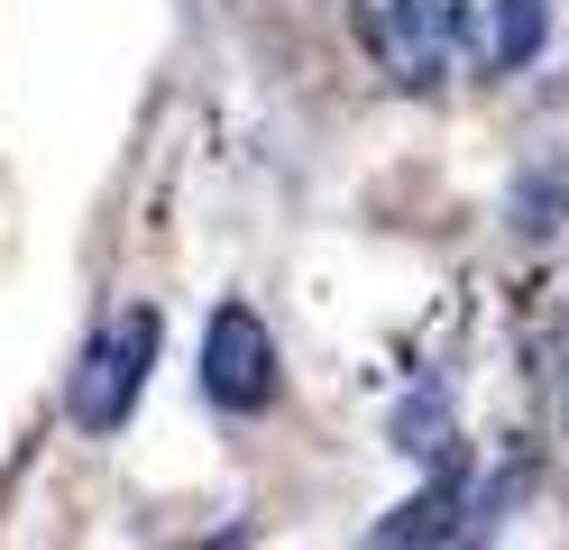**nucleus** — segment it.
<instances>
[{
	"label": "nucleus",
	"instance_id": "f257e3e1",
	"mask_svg": "<svg viewBox=\"0 0 569 550\" xmlns=\"http://www.w3.org/2000/svg\"><path fill=\"white\" fill-rule=\"evenodd\" d=\"M349 37L396 92H432L469 37V0H349Z\"/></svg>",
	"mask_w": 569,
	"mask_h": 550
},
{
	"label": "nucleus",
	"instance_id": "f03ea898",
	"mask_svg": "<svg viewBox=\"0 0 569 550\" xmlns=\"http://www.w3.org/2000/svg\"><path fill=\"white\" fill-rule=\"evenodd\" d=\"M148 367H157V312H120L92 330V349L74 367V422L83 431H120L138 413V394H148Z\"/></svg>",
	"mask_w": 569,
	"mask_h": 550
},
{
	"label": "nucleus",
	"instance_id": "7ed1b4c3",
	"mask_svg": "<svg viewBox=\"0 0 569 550\" xmlns=\"http://www.w3.org/2000/svg\"><path fill=\"white\" fill-rule=\"evenodd\" d=\"M193 377H202V394L221 403V413H267L276 386H284L276 377V330L248 303H221L202 321V367H193Z\"/></svg>",
	"mask_w": 569,
	"mask_h": 550
},
{
	"label": "nucleus",
	"instance_id": "20e7f679",
	"mask_svg": "<svg viewBox=\"0 0 569 550\" xmlns=\"http://www.w3.org/2000/svg\"><path fill=\"white\" fill-rule=\"evenodd\" d=\"M459 504H469V487H459V468H441L422 496H405L377 523V541H459V532H469V523H459Z\"/></svg>",
	"mask_w": 569,
	"mask_h": 550
},
{
	"label": "nucleus",
	"instance_id": "39448f33",
	"mask_svg": "<svg viewBox=\"0 0 569 550\" xmlns=\"http://www.w3.org/2000/svg\"><path fill=\"white\" fill-rule=\"evenodd\" d=\"M542 37H551L542 0H487V64L496 73H523L532 56H542Z\"/></svg>",
	"mask_w": 569,
	"mask_h": 550
},
{
	"label": "nucleus",
	"instance_id": "423d86ee",
	"mask_svg": "<svg viewBox=\"0 0 569 550\" xmlns=\"http://www.w3.org/2000/svg\"><path fill=\"white\" fill-rule=\"evenodd\" d=\"M560 211H569L560 166H532V174L515 183V230H523V239H551V230H560Z\"/></svg>",
	"mask_w": 569,
	"mask_h": 550
}]
</instances>
